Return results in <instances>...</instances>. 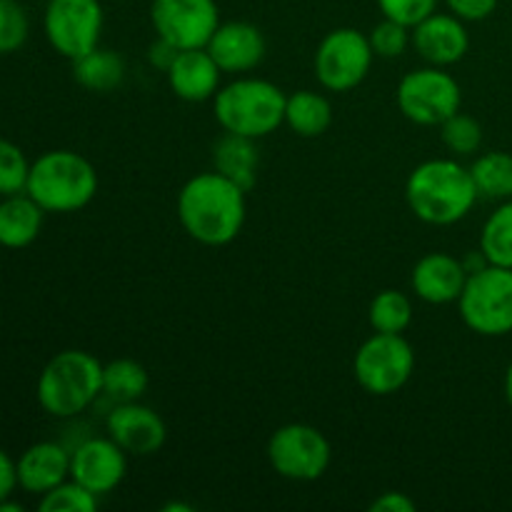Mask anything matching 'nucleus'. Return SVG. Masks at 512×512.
Listing matches in <instances>:
<instances>
[{
  "label": "nucleus",
  "mask_w": 512,
  "mask_h": 512,
  "mask_svg": "<svg viewBox=\"0 0 512 512\" xmlns=\"http://www.w3.org/2000/svg\"><path fill=\"white\" fill-rule=\"evenodd\" d=\"M503 388H505V400H508V405L512 408V363L508 365V370H505Z\"/></svg>",
  "instance_id": "obj_38"
},
{
  "label": "nucleus",
  "mask_w": 512,
  "mask_h": 512,
  "mask_svg": "<svg viewBox=\"0 0 512 512\" xmlns=\"http://www.w3.org/2000/svg\"><path fill=\"white\" fill-rule=\"evenodd\" d=\"M465 283H468V270H465L463 258L443 253V250L423 255L410 273V288L418 295V300L428 305L458 303Z\"/></svg>",
  "instance_id": "obj_17"
},
{
  "label": "nucleus",
  "mask_w": 512,
  "mask_h": 512,
  "mask_svg": "<svg viewBox=\"0 0 512 512\" xmlns=\"http://www.w3.org/2000/svg\"><path fill=\"white\" fill-rule=\"evenodd\" d=\"M105 13L100 0H48L43 13L45 40L70 63L100 45Z\"/></svg>",
  "instance_id": "obj_11"
},
{
  "label": "nucleus",
  "mask_w": 512,
  "mask_h": 512,
  "mask_svg": "<svg viewBox=\"0 0 512 512\" xmlns=\"http://www.w3.org/2000/svg\"><path fill=\"white\" fill-rule=\"evenodd\" d=\"M480 200L470 168L455 158H433L415 165L405 180V203L425 225H455Z\"/></svg>",
  "instance_id": "obj_2"
},
{
  "label": "nucleus",
  "mask_w": 512,
  "mask_h": 512,
  "mask_svg": "<svg viewBox=\"0 0 512 512\" xmlns=\"http://www.w3.org/2000/svg\"><path fill=\"white\" fill-rule=\"evenodd\" d=\"M370 48H373L375 58L395 60L405 53L408 48H413V28L403 23H395V20L383 18L373 30L368 33Z\"/></svg>",
  "instance_id": "obj_31"
},
{
  "label": "nucleus",
  "mask_w": 512,
  "mask_h": 512,
  "mask_svg": "<svg viewBox=\"0 0 512 512\" xmlns=\"http://www.w3.org/2000/svg\"><path fill=\"white\" fill-rule=\"evenodd\" d=\"M45 210L28 193L5 195L0 200V245L10 250L28 248L43 230Z\"/></svg>",
  "instance_id": "obj_20"
},
{
  "label": "nucleus",
  "mask_w": 512,
  "mask_h": 512,
  "mask_svg": "<svg viewBox=\"0 0 512 512\" xmlns=\"http://www.w3.org/2000/svg\"><path fill=\"white\" fill-rule=\"evenodd\" d=\"M165 78H168L175 98L185 100V103H205V100H213L223 85L220 83L223 70L218 68L208 50L190 48L180 50L173 65L165 70Z\"/></svg>",
  "instance_id": "obj_18"
},
{
  "label": "nucleus",
  "mask_w": 512,
  "mask_h": 512,
  "mask_svg": "<svg viewBox=\"0 0 512 512\" xmlns=\"http://www.w3.org/2000/svg\"><path fill=\"white\" fill-rule=\"evenodd\" d=\"M148 370L133 358H118L103 365V395L113 405L135 403L148 390Z\"/></svg>",
  "instance_id": "obj_25"
},
{
  "label": "nucleus",
  "mask_w": 512,
  "mask_h": 512,
  "mask_svg": "<svg viewBox=\"0 0 512 512\" xmlns=\"http://www.w3.org/2000/svg\"><path fill=\"white\" fill-rule=\"evenodd\" d=\"M30 20L18 0H0V55H10L25 45Z\"/></svg>",
  "instance_id": "obj_32"
},
{
  "label": "nucleus",
  "mask_w": 512,
  "mask_h": 512,
  "mask_svg": "<svg viewBox=\"0 0 512 512\" xmlns=\"http://www.w3.org/2000/svg\"><path fill=\"white\" fill-rule=\"evenodd\" d=\"M103 395V363L88 350H63L40 370L35 398L60 420L85 413Z\"/></svg>",
  "instance_id": "obj_5"
},
{
  "label": "nucleus",
  "mask_w": 512,
  "mask_h": 512,
  "mask_svg": "<svg viewBox=\"0 0 512 512\" xmlns=\"http://www.w3.org/2000/svg\"><path fill=\"white\" fill-rule=\"evenodd\" d=\"M413 50L423 58L425 65H438V68H450L460 63L470 50V33L468 23L460 20L458 15L440 13L418 23L413 28Z\"/></svg>",
  "instance_id": "obj_15"
},
{
  "label": "nucleus",
  "mask_w": 512,
  "mask_h": 512,
  "mask_svg": "<svg viewBox=\"0 0 512 512\" xmlns=\"http://www.w3.org/2000/svg\"><path fill=\"white\" fill-rule=\"evenodd\" d=\"M415 373V350L403 335L373 333L353 358V375L365 393L388 398L403 390Z\"/></svg>",
  "instance_id": "obj_8"
},
{
  "label": "nucleus",
  "mask_w": 512,
  "mask_h": 512,
  "mask_svg": "<svg viewBox=\"0 0 512 512\" xmlns=\"http://www.w3.org/2000/svg\"><path fill=\"white\" fill-rule=\"evenodd\" d=\"M413 300L400 290H380L368 308V323L373 333L403 335L413 323Z\"/></svg>",
  "instance_id": "obj_26"
},
{
  "label": "nucleus",
  "mask_w": 512,
  "mask_h": 512,
  "mask_svg": "<svg viewBox=\"0 0 512 512\" xmlns=\"http://www.w3.org/2000/svg\"><path fill=\"white\" fill-rule=\"evenodd\" d=\"M470 175H473L480 198L493 200V203L512 200V153L488 150L478 155L470 165Z\"/></svg>",
  "instance_id": "obj_24"
},
{
  "label": "nucleus",
  "mask_w": 512,
  "mask_h": 512,
  "mask_svg": "<svg viewBox=\"0 0 512 512\" xmlns=\"http://www.w3.org/2000/svg\"><path fill=\"white\" fill-rule=\"evenodd\" d=\"M248 190L218 170L198 173L180 188L178 220L185 233L200 245L223 248L233 243L248 218Z\"/></svg>",
  "instance_id": "obj_1"
},
{
  "label": "nucleus",
  "mask_w": 512,
  "mask_h": 512,
  "mask_svg": "<svg viewBox=\"0 0 512 512\" xmlns=\"http://www.w3.org/2000/svg\"><path fill=\"white\" fill-rule=\"evenodd\" d=\"M415 508L418 503L408 493H398V490H388L370 503L373 512H415Z\"/></svg>",
  "instance_id": "obj_35"
},
{
  "label": "nucleus",
  "mask_w": 512,
  "mask_h": 512,
  "mask_svg": "<svg viewBox=\"0 0 512 512\" xmlns=\"http://www.w3.org/2000/svg\"><path fill=\"white\" fill-rule=\"evenodd\" d=\"M213 163L218 173L228 175L240 188L250 190L255 185V175H258V145L253 138L225 133L213 148Z\"/></svg>",
  "instance_id": "obj_22"
},
{
  "label": "nucleus",
  "mask_w": 512,
  "mask_h": 512,
  "mask_svg": "<svg viewBox=\"0 0 512 512\" xmlns=\"http://www.w3.org/2000/svg\"><path fill=\"white\" fill-rule=\"evenodd\" d=\"M180 50L175 48V45H170L168 40L163 38H155V43L148 48V63L153 65L155 70H160V73H165V70L173 65V60L178 58Z\"/></svg>",
  "instance_id": "obj_36"
},
{
  "label": "nucleus",
  "mask_w": 512,
  "mask_h": 512,
  "mask_svg": "<svg viewBox=\"0 0 512 512\" xmlns=\"http://www.w3.org/2000/svg\"><path fill=\"white\" fill-rule=\"evenodd\" d=\"M285 125L300 138H320L333 125V105L318 90H295L285 98Z\"/></svg>",
  "instance_id": "obj_21"
},
{
  "label": "nucleus",
  "mask_w": 512,
  "mask_h": 512,
  "mask_svg": "<svg viewBox=\"0 0 512 512\" xmlns=\"http://www.w3.org/2000/svg\"><path fill=\"white\" fill-rule=\"evenodd\" d=\"M440 140L453 155H475L483 145V125L468 113H455L440 125Z\"/></svg>",
  "instance_id": "obj_28"
},
{
  "label": "nucleus",
  "mask_w": 512,
  "mask_h": 512,
  "mask_svg": "<svg viewBox=\"0 0 512 512\" xmlns=\"http://www.w3.org/2000/svg\"><path fill=\"white\" fill-rule=\"evenodd\" d=\"M73 75L78 85L90 93H110L125 78V60L115 50L93 48L83 58L73 60Z\"/></svg>",
  "instance_id": "obj_23"
},
{
  "label": "nucleus",
  "mask_w": 512,
  "mask_h": 512,
  "mask_svg": "<svg viewBox=\"0 0 512 512\" xmlns=\"http://www.w3.org/2000/svg\"><path fill=\"white\" fill-rule=\"evenodd\" d=\"M30 175V160L25 158L23 148L13 140L0 138V198L15 193H25Z\"/></svg>",
  "instance_id": "obj_30"
},
{
  "label": "nucleus",
  "mask_w": 512,
  "mask_h": 512,
  "mask_svg": "<svg viewBox=\"0 0 512 512\" xmlns=\"http://www.w3.org/2000/svg\"><path fill=\"white\" fill-rule=\"evenodd\" d=\"M218 68L228 75H243L258 68L268 53V43L258 25L248 20L220 23L210 43L205 45Z\"/></svg>",
  "instance_id": "obj_16"
},
{
  "label": "nucleus",
  "mask_w": 512,
  "mask_h": 512,
  "mask_svg": "<svg viewBox=\"0 0 512 512\" xmlns=\"http://www.w3.org/2000/svg\"><path fill=\"white\" fill-rule=\"evenodd\" d=\"M128 475V453L113 438H88L70 450V478L95 493L110 495Z\"/></svg>",
  "instance_id": "obj_13"
},
{
  "label": "nucleus",
  "mask_w": 512,
  "mask_h": 512,
  "mask_svg": "<svg viewBox=\"0 0 512 512\" xmlns=\"http://www.w3.org/2000/svg\"><path fill=\"white\" fill-rule=\"evenodd\" d=\"M98 495L90 493L88 488H83L80 483H75L73 478H68L65 483H60L58 488H53L50 493L40 495L38 510L40 512H93L98 508Z\"/></svg>",
  "instance_id": "obj_29"
},
{
  "label": "nucleus",
  "mask_w": 512,
  "mask_h": 512,
  "mask_svg": "<svg viewBox=\"0 0 512 512\" xmlns=\"http://www.w3.org/2000/svg\"><path fill=\"white\" fill-rule=\"evenodd\" d=\"M438 3L440 0H378V8L383 18L415 28L438 10Z\"/></svg>",
  "instance_id": "obj_33"
},
{
  "label": "nucleus",
  "mask_w": 512,
  "mask_h": 512,
  "mask_svg": "<svg viewBox=\"0 0 512 512\" xmlns=\"http://www.w3.org/2000/svg\"><path fill=\"white\" fill-rule=\"evenodd\" d=\"M395 103L400 113L415 125L438 128L463 105V88L448 68L423 65L400 78L395 90Z\"/></svg>",
  "instance_id": "obj_7"
},
{
  "label": "nucleus",
  "mask_w": 512,
  "mask_h": 512,
  "mask_svg": "<svg viewBox=\"0 0 512 512\" xmlns=\"http://www.w3.org/2000/svg\"><path fill=\"white\" fill-rule=\"evenodd\" d=\"M18 488L30 495H45L70 478V450L53 440H40L23 450L18 460Z\"/></svg>",
  "instance_id": "obj_19"
},
{
  "label": "nucleus",
  "mask_w": 512,
  "mask_h": 512,
  "mask_svg": "<svg viewBox=\"0 0 512 512\" xmlns=\"http://www.w3.org/2000/svg\"><path fill=\"white\" fill-rule=\"evenodd\" d=\"M458 313L465 328L483 338H503L512 333V268L485 265L468 275L458 298Z\"/></svg>",
  "instance_id": "obj_6"
},
{
  "label": "nucleus",
  "mask_w": 512,
  "mask_h": 512,
  "mask_svg": "<svg viewBox=\"0 0 512 512\" xmlns=\"http://www.w3.org/2000/svg\"><path fill=\"white\" fill-rule=\"evenodd\" d=\"M285 98L288 95L270 80L238 75L220 85L213 98V115L225 133L260 140L285 125Z\"/></svg>",
  "instance_id": "obj_3"
},
{
  "label": "nucleus",
  "mask_w": 512,
  "mask_h": 512,
  "mask_svg": "<svg viewBox=\"0 0 512 512\" xmlns=\"http://www.w3.org/2000/svg\"><path fill=\"white\" fill-rule=\"evenodd\" d=\"M163 512H193V508L185 503H168L163 505Z\"/></svg>",
  "instance_id": "obj_40"
},
{
  "label": "nucleus",
  "mask_w": 512,
  "mask_h": 512,
  "mask_svg": "<svg viewBox=\"0 0 512 512\" xmlns=\"http://www.w3.org/2000/svg\"><path fill=\"white\" fill-rule=\"evenodd\" d=\"M25 193L45 213H78L98 193V173L75 150H48L30 163Z\"/></svg>",
  "instance_id": "obj_4"
},
{
  "label": "nucleus",
  "mask_w": 512,
  "mask_h": 512,
  "mask_svg": "<svg viewBox=\"0 0 512 512\" xmlns=\"http://www.w3.org/2000/svg\"><path fill=\"white\" fill-rule=\"evenodd\" d=\"M445 5H448L450 13L458 15L465 23H480L498 10L500 0H445Z\"/></svg>",
  "instance_id": "obj_34"
},
{
  "label": "nucleus",
  "mask_w": 512,
  "mask_h": 512,
  "mask_svg": "<svg viewBox=\"0 0 512 512\" xmlns=\"http://www.w3.org/2000/svg\"><path fill=\"white\" fill-rule=\"evenodd\" d=\"M268 463L280 478L293 483H313L325 475L333 448L323 430L308 423L280 425L268 440Z\"/></svg>",
  "instance_id": "obj_10"
},
{
  "label": "nucleus",
  "mask_w": 512,
  "mask_h": 512,
  "mask_svg": "<svg viewBox=\"0 0 512 512\" xmlns=\"http://www.w3.org/2000/svg\"><path fill=\"white\" fill-rule=\"evenodd\" d=\"M108 435L125 450L128 455L148 458L155 455L168 440V428L165 420L155 413L153 408L135 403H118L105 418Z\"/></svg>",
  "instance_id": "obj_14"
},
{
  "label": "nucleus",
  "mask_w": 512,
  "mask_h": 512,
  "mask_svg": "<svg viewBox=\"0 0 512 512\" xmlns=\"http://www.w3.org/2000/svg\"><path fill=\"white\" fill-rule=\"evenodd\" d=\"M150 25L155 38L178 50L205 48L220 25V8L215 0H153Z\"/></svg>",
  "instance_id": "obj_12"
},
{
  "label": "nucleus",
  "mask_w": 512,
  "mask_h": 512,
  "mask_svg": "<svg viewBox=\"0 0 512 512\" xmlns=\"http://www.w3.org/2000/svg\"><path fill=\"white\" fill-rule=\"evenodd\" d=\"M375 53L370 40L358 28H335L325 33L315 48L313 70L318 83L330 93H350L365 83Z\"/></svg>",
  "instance_id": "obj_9"
},
{
  "label": "nucleus",
  "mask_w": 512,
  "mask_h": 512,
  "mask_svg": "<svg viewBox=\"0 0 512 512\" xmlns=\"http://www.w3.org/2000/svg\"><path fill=\"white\" fill-rule=\"evenodd\" d=\"M480 250L490 265L512 268V200L495 205L480 230Z\"/></svg>",
  "instance_id": "obj_27"
},
{
  "label": "nucleus",
  "mask_w": 512,
  "mask_h": 512,
  "mask_svg": "<svg viewBox=\"0 0 512 512\" xmlns=\"http://www.w3.org/2000/svg\"><path fill=\"white\" fill-rule=\"evenodd\" d=\"M15 488H18V468L15 460L0 448V500L13 498Z\"/></svg>",
  "instance_id": "obj_37"
},
{
  "label": "nucleus",
  "mask_w": 512,
  "mask_h": 512,
  "mask_svg": "<svg viewBox=\"0 0 512 512\" xmlns=\"http://www.w3.org/2000/svg\"><path fill=\"white\" fill-rule=\"evenodd\" d=\"M0 512H23V505L13 503L10 498H5V500H0Z\"/></svg>",
  "instance_id": "obj_39"
}]
</instances>
